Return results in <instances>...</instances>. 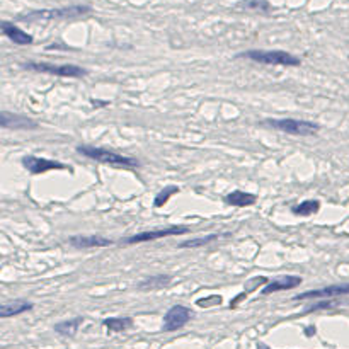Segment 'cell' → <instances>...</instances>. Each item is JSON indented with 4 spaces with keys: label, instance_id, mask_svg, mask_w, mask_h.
I'll use <instances>...</instances> for the list:
<instances>
[{
    "label": "cell",
    "instance_id": "obj_1",
    "mask_svg": "<svg viewBox=\"0 0 349 349\" xmlns=\"http://www.w3.org/2000/svg\"><path fill=\"white\" fill-rule=\"evenodd\" d=\"M239 58L262 63V65H281V66H300L302 60L295 55L283 50H247L239 55Z\"/></svg>",
    "mask_w": 349,
    "mask_h": 349
},
{
    "label": "cell",
    "instance_id": "obj_2",
    "mask_svg": "<svg viewBox=\"0 0 349 349\" xmlns=\"http://www.w3.org/2000/svg\"><path fill=\"white\" fill-rule=\"evenodd\" d=\"M77 154L84 155V157L91 159V160L101 162V164H109L116 167H140V162L136 159L125 157V155L114 154L106 148L101 147H89V145H79L77 147Z\"/></svg>",
    "mask_w": 349,
    "mask_h": 349
},
{
    "label": "cell",
    "instance_id": "obj_3",
    "mask_svg": "<svg viewBox=\"0 0 349 349\" xmlns=\"http://www.w3.org/2000/svg\"><path fill=\"white\" fill-rule=\"evenodd\" d=\"M91 12L89 5H70L63 9H43L32 10L29 14L19 16L21 21H53V19H72V17H80Z\"/></svg>",
    "mask_w": 349,
    "mask_h": 349
},
{
    "label": "cell",
    "instance_id": "obj_4",
    "mask_svg": "<svg viewBox=\"0 0 349 349\" xmlns=\"http://www.w3.org/2000/svg\"><path fill=\"white\" fill-rule=\"evenodd\" d=\"M26 70H32V72L39 73H50V75L58 77H68V79H79V77L87 75V70L79 65H72V63H65V65H55V63L46 62H26L22 63Z\"/></svg>",
    "mask_w": 349,
    "mask_h": 349
},
{
    "label": "cell",
    "instance_id": "obj_5",
    "mask_svg": "<svg viewBox=\"0 0 349 349\" xmlns=\"http://www.w3.org/2000/svg\"><path fill=\"white\" fill-rule=\"evenodd\" d=\"M264 125L271 126L274 129H280L288 135L295 136H310L320 129V126L314 121L307 120H293V118H283V120H266Z\"/></svg>",
    "mask_w": 349,
    "mask_h": 349
},
{
    "label": "cell",
    "instance_id": "obj_6",
    "mask_svg": "<svg viewBox=\"0 0 349 349\" xmlns=\"http://www.w3.org/2000/svg\"><path fill=\"white\" fill-rule=\"evenodd\" d=\"M189 226L181 225V226H167V228H155V230H147V232L135 233L131 237H126L121 240L125 246H133V244H142V242H152V240L164 239V237H172V235H183V233L189 232Z\"/></svg>",
    "mask_w": 349,
    "mask_h": 349
},
{
    "label": "cell",
    "instance_id": "obj_7",
    "mask_svg": "<svg viewBox=\"0 0 349 349\" xmlns=\"http://www.w3.org/2000/svg\"><path fill=\"white\" fill-rule=\"evenodd\" d=\"M192 317L191 308L184 305H174L167 310L164 315V324H162V330L164 332H174V330L183 329Z\"/></svg>",
    "mask_w": 349,
    "mask_h": 349
},
{
    "label": "cell",
    "instance_id": "obj_8",
    "mask_svg": "<svg viewBox=\"0 0 349 349\" xmlns=\"http://www.w3.org/2000/svg\"><path fill=\"white\" fill-rule=\"evenodd\" d=\"M349 295V283H337L330 285V286L310 289V291L300 293L293 300L302 302V300H324V298H337V296H346Z\"/></svg>",
    "mask_w": 349,
    "mask_h": 349
},
{
    "label": "cell",
    "instance_id": "obj_9",
    "mask_svg": "<svg viewBox=\"0 0 349 349\" xmlns=\"http://www.w3.org/2000/svg\"><path fill=\"white\" fill-rule=\"evenodd\" d=\"M22 165H24L31 174H34V176L44 174V172H48V170L66 169V165H63L62 162L50 160V159H43V157H34V155H26V157L22 159Z\"/></svg>",
    "mask_w": 349,
    "mask_h": 349
},
{
    "label": "cell",
    "instance_id": "obj_10",
    "mask_svg": "<svg viewBox=\"0 0 349 349\" xmlns=\"http://www.w3.org/2000/svg\"><path fill=\"white\" fill-rule=\"evenodd\" d=\"M0 126L3 129H36L38 123L34 120H31V118L2 111V114H0Z\"/></svg>",
    "mask_w": 349,
    "mask_h": 349
},
{
    "label": "cell",
    "instance_id": "obj_11",
    "mask_svg": "<svg viewBox=\"0 0 349 349\" xmlns=\"http://www.w3.org/2000/svg\"><path fill=\"white\" fill-rule=\"evenodd\" d=\"M303 283V280L300 276H291V274H286V276H280L276 280H271L266 283V286L262 288V295H271V293L276 291H285V289H293Z\"/></svg>",
    "mask_w": 349,
    "mask_h": 349
},
{
    "label": "cell",
    "instance_id": "obj_12",
    "mask_svg": "<svg viewBox=\"0 0 349 349\" xmlns=\"http://www.w3.org/2000/svg\"><path fill=\"white\" fill-rule=\"evenodd\" d=\"M68 244L77 249H92V247H109L113 246V240L99 235H75L70 237Z\"/></svg>",
    "mask_w": 349,
    "mask_h": 349
},
{
    "label": "cell",
    "instance_id": "obj_13",
    "mask_svg": "<svg viewBox=\"0 0 349 349\" xmlns=\"http://www.w3.org/2000/svg\"><path fill=\"white\" fill-rule=\"evenodd\" d=\"M0 29H2V34L5 36V38H9L12 43L16 44H21V46H26V44H32V36L28 34L26 31H22L21 28H17L16 24H12V22H7L3 21L2 24H0Z\"/></svg>",
    "mask_w": 349,
    "mask_h": 349
},
{
    "label": "cell",
    "instance_id": "obj_14",
    "mask_svg": "<svg viewBox=\"0 0 349 349\" xmlns=\"http://www.w3.org/2000/svg\"><path fill=\"white\" fill-rule=\"evenodd\" d=\"M32 303L31 302H26V300H16V302H10V303H3L0 307V317L2 318H9V317H16V315H21L24 312H29L32 310Z\"/></svg>",
    "mask_w": 349,
    "mask_h": 349
},
{
    "label": "cell",
    "instance_id": "obj_15",
    "mask_svg": "<svg viewBox=\"0 0 349 349\" xmlns=\"http://www.w3.org/2000/svg\"><path fill=\"white\" fill-rule=\"evenodd\" d=\"M255 194H251V192L246 191H232L230 194H226L223 198V201L230 206H237V208H246L251 206L255 203Z\"/></svg>",
    "mask_w": 349,
    "mask_h": 349
},
{
    "label": "cell",
    "instance_id": "obj_16",
    "mask_svg": "<svg viewBox=\"0 0 349 349\" xmlns=\"http://www.w3.org/2000/svg\"><path fill=\"white\" fill-rule=\"evenodd\" d=\"M320 210V201L318 199H305L300 205L291 206V213L296 217H310Z\"/></svg>",
    "mask_w": 349,
    "mask_h": 349
},
{
    "label": "cell",
    "instance_id": "obj_17",
    "mask_svg": "<svg viewBox=\"0 0 349 349\" xmlns=\"http://www.w3.org/2000/svg\"><path fill=\"white\" fill-rule=\"evenodd\" d=\"M172 281V276L169 274H157V276H152L148 280H143L142 283H138V289L142 291H148V289H159L164 288Z\"/></svg>",
    "mask_w": 349,
    "mask_h": 349
},
{
    "label": "cell",
    "instance_id": "obj_18",
    "mask_svg": "<svg viewBox=\"0 0 349 349\" xmlns=\"http://www.w3.org/2000/svg\"><path fill=\"white\" fill-rule=\"evenodd\" d=\"M104 327L111 332H123V330L129 329L133 325V318L131 317H109L102 320Z\"/></svg>",
    "mask_w": 349,
    "mask_h": 349
},
{
    "label": "cell",
    "instance_id": "obj_19",
    "mask_svg": "<svg viewBox=\"0 0 349 349\" xmlns=\"http://www.w3.org/2000/svg\"><path fill=\"white\" fill-rule=\"evenodd\" d=\"M84 324V317H75L72 320H65L55 325V332L62 334V336H73L79 330L80 325Z\"/></svg>",
    "mask_w": 349,
    "mask_h": 349
},
{
    "label": "cell",
    "instance_id": "obj_20",
    "mask_svg": "<svg viewBox=\"0 0 349 349\" xmlns=\"http://www.w3.org/2000/svg\"><path fill=\"white\" fill-rule=\"evenodd\" d=\"M220 235H217V233H210V235H205V237H199V239H192V240H188V242H183L179 244V249H196V247H203L206 246V244L213 242V240H217Z\"/></svg>",
    "mask_w": 349,
    "mask_h": 349
},
{
    "label": "cell",
    "instance_id": "obj_21",
    "mask_svg": "<svg viewBox=\"0 0 349 349\" xmlns=\"http://www.w3.org/2000/svg\"><path fill=\"white\" fill-rule=\"evenodd\" d=\"M176 192H179V188L177 186H167V188L162 189L160 192H159L157 196H155V199H154V205L155 208H160V206H164L167 201L170 199V196H174Z\"/></svg>",
    "mask_w": 349,
    "mask_h": 349
},
{
    "label": "cell",
    "instance_id": "obj_22",
    "mask_svg": "<svg viewBox=\"0 0 349 349\" xmlns=\"http://www.w3.org/2000/svg\"><path fill=\"white\" fill-rule=\"evenodd\" d=\"M336 303L337 302H329V298H324L322 302H318V303H314L312 307H308L307 308V312H317V310H327V308H332V307H336Z\"/></svg>",
    "mask_w": 349,
    "mask_h": 349
},
{
    "label": "cell",
    "instance_id": "obj_23",
    "mask_svg": "<svg viewBox=\"0 0 349 349\" xmlns=\"http://www.w3.org/2000/svg\"><path fill=\"white\" fill-rule=\"evenodd\" d=\"M199 307H211V305H220L222 303V296L220 295H211L210 298H205V300H198Z\"/></svg>",
    "mask_w": 349,
    "mask_h": 349
},
{
    "label": "cell",
    "instance_id": "obj_24",
    "mask_svg": "<svg viewBox=\"0 0 349 349\" xmlns=\"http://www.w3.org/2000/svg\"><path fill=\"white\" fill-rule=\"evenodd\" d=\"M92 104H94V107H101V104L102 106H107V102H101V101H92Z\"/></svg>",
    "mask_w": 349,
    "mask_h": 349
},
{
    "label": "cell",
    "instance_id": "obj_25",
    "mask_svg": "<svg viewBox=\"0 0 349 349\" xmlns=\"http://www.w3.org/2000/svg\"><path fill=\"white\" fill-rule=\"evenodd\" d=\"M312 334H315V327H308L307 329V336H312Z\"/></svg>",
    "mask_w": 349,
    "mask_h": 349
},
{
    "label": "cell",
    "instance_id": "obj_26",
    "mask_svg": "<svg viewBox=\"0 0 349 349\" xmlns=\"http://www.w3.org/2000/svg\"><path fill=\"white\" fill-rule=\"evenodd\" d=\"M259 349H269V348H267L266 344H259Z\"/></svg>",
    "mask_w": 349,
    "mask_h": 349
}]
</instances>
